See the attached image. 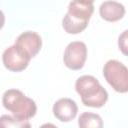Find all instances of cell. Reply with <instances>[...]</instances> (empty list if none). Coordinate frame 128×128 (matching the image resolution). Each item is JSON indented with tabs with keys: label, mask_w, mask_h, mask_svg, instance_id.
I'll return each mask as SVG.
<instances>
[{
	"label": "cell",
	"mask_w": 128,
	"mask_h": 128,
	"mask_svg": "<svg viewBox=\"0 0 128 128\" xmlns=\"http://www.w3.org/2000/svg\"><path fill=\"white\" fill-rule=\"evenodd\" d=\"M100 16L109 22H116L123 18L125 14V7L116 1H105L99 8Z\"/></svg>",
	"instance_id": "cell-9"
},
{
	"label": "cell",
	"mask_w": 128,
	"mask_h": 128,
	"mask_svg": "<svg viewBox=\"0 0 128 128\" xmlns=\"http://www.w3.org/2000/svg\"><path fill=\"white\" fill-rule=\"evenodd\" d=\"M79 128H103V120L100 115L92 112H84L78 119Z\"/></svg>",
	"instance_id": "cell-10"
},
{
	"label": "cell",
	"mask_w": 128,
	"mask_h": 128,
	"mask_svg": "<svg viewBox=\"0 0 128 128\" xmlns=\"http://www.w3.org/2000/svg\"><path fill=\"white\" fill-rule=\"evenodd\" d=\"M31 59V57L15 44L6 48L2 54V61L5 68L12 72H20L26 69Z\"/></svg>",
	"instance_id": "cell-6"
},
{
	"label": "cell",
	"mask_w": 128,
	"mask_h": 128,
	"mask_svg": "<svg viewBox=\"0 0 128 128\" xmlns=\"http://www.w3.org/2000/svg\"><path fill=\"white\" fill-rule=\"evenodd\" d=\"M2 104L14 117L21 120H28L34 117L37 111L35 101L18 89L6 90L2 96Z\"/></svg>",
	"instance_id": "cell-3"
},
{
	"label": "cell",
	"mask_w": 128,
	"mask_h": 128,
	"mask_svg": "<svg viewBox=\"0 0 128 128\" xmlns=\"http://www.w3.org/2000/svg\"><path fill=\"white\" fill-rule=\"evenodd\" d=\"M103 76L116 92H128V68L120 61H107L103 67Z\"/></svg>",
	"instance_id": "cell-4"
},
{
	"label": "cell",
	"mask_w": 128,
	"mask_h": 128,
	"mask_svg": "<svg viewBox=\"0 0 128 128\" xmlns=\"http://www.w3.org/2000/svg\"><path fill=\"white\" fill-rule=\"evenodd\" d=\"M118 47L123 55L128 56V29L124 30L118 37Z\"/></svg>",
	"instance_id": "cell-12"
},
{
	"label": "cell",
	"mask_w": 128,
	"mask_h": 128,
	"mask_svg": "<svg viewBox=\"0 0 128 128\" xmlns=\"http://www.w3.org/2000/svg\"><path fill=\"white\" fill-rule=\"evenodd\" d=\"M0 128H31V124L28 120H21L4 114L0 117Z\"/></svg>",
	"instance_id": "cell-11"
},
{
	"label": "cell",
	"mask_w": 128,
	"mask_h": 128,
	"mask_svg": "<svg viewBox=\"0 0 128 128\" xmlns=\"http://www.w3.org/2000/svg\"><path fill=\"white\" fill-rule=\"evenodd\" d=\"M94 11L93 1H72L62 19V27L68 34H78L88 26Z\"/></svg>",
	"instance_id": "cell-1"
},
{
	"label": "cell",
	"mask_w": 128,
	"mask_h": 128,
	"mask_svg": "<svg viewBox=\"0 0 128 128\" xmlns=\"http://www.w3.org/2000/svg\"><path fill=\"white\" fill-rule=\"evenodd\" d=\"M87 58V47L84 42L73 41L69 43L64 51L63 61L67 68L80 70L83 68Z\"/></svg>",
	"instance_id": "cell-5"
},
{
	"label": "cell",
	"mask_w": 128,
	"mask_h": 128,
	"mask_svg": "<svg viewBox=\"0 0 128 128\" xmlns=\"http://www.w3.org/2000/svg\"><path fill=\"white\" fill-rule=\"evenodd\" d=\"M78 112L76 102L70 98H61L53 105V114L61 122H69L73 120Z\"/></svg>",
	"instance_id": "cell-8"
},
{
	"label": "cell",
	"mask_w": 128,
	"mask_h": 128,
	"mask_svg": "<svg viewBox=\"0 0 128 128\" xmlns=\"http://www.w3.org/2000/svg\"><path fill=\"white\" fill-rule=\"evenodd\" d=\"M75 90L80 95L82 103L88 107L100 108L108 100L106 89L92 75L80 76L75 82Z\"/></svg>",
	"instance_id": "cell-2"
},
{
	"label": "cell",
	"mask_w": 128,
	"mask_h": 128,
	"mask_svg": "<svg viewBox=\"0 0 128 128\" xmlns=\"http://www.w3.org/2000/svg\"><path fill=\"white\" fill-rule=\"evenodd\" d=\"M15 45L29 57L33 58L39 53L42 47V39L40 35L34 31H25L17 37Z\"/></svg>",
	"instance_id": "cell-7"
},
{
	"label": "cell",
	"mask_w": 128,
	"mask_h": 128,
	"mask_svg": "<svg viewBox=\"0 0 128 128\" xmlns=\"http://www.w3.org/2000/svg\"><path fill=\"white\" fill-rule=\"evenodd\" d=\"M40 128H58V127H57L56 125L52 124V123H45V124L41 125Z\"/></svg>",
	"instance_id": "cell-13"
}]
</instances>
